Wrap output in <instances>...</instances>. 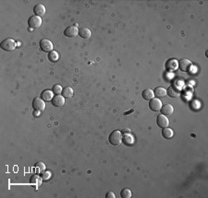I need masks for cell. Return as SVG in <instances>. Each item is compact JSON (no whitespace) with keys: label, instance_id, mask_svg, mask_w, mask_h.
<instances>
[{"label":"cell","instance_id":"obj_1","mask_svg":"<svg viewBox=\"0 0 208 198\" xmlns=\"http://www.w3.org/2000/svg\"><path fill=\"white\" fill-rule=\"evenodd\" d=\"M0 46H1V49H3L4 51L11 52V51H14V50L17 48V43H16L15 40L8 38V39L4 40V41L1 43Z\"/></svg>","mask_w":208,"mask_h":198},{"label":"cell","instance_id":"obj_2","mask_svg":"<svg viewBox=\"0 0 208 198\" xmlns=\"http://www.w3.org/2000/svg\"><path fill=\"white\" fill-rule=\"evenodd\" d=\"M122 141V134L120 131L119 130H115L113 131L110 135H109V142L110 144H112L113 146H118L121 143Z\"/></svg>","mask_w":208,"mask_h":198},{"label":"cell","instance_id":"obj_3","mask_svg":"<svg viewBox=\"0 0 208 198\" xmlns=\"http://www.w3.org/2000/svg\"><path fill=\"white\" fill-rule=\"evenodd\" d=\"M178 67L182 72H189L192 67V63L189 59L182 58L178 62Z\"/></svg>","mask_w":208,"mask_h":198},{"label":"cell","instance_id":"obj_4","mask_svg":"<svg viewBox=\"0 0 208 198\" xmlns=\"http://www.w3.org/2000/svg\"><path fill=\"white\" fill-rule=\"evenodd\" d=\"M39 46H40V49L45 53H50L51 51H53V48H54L53 43L48 39L41 40L40 44H39Z\"/></svg>","mask_w":208,"mask_h":198},{"label":"cell","instance_id":"obj_5","mask_svg":"<svg viewBox=\"0 0 208 198\" xmlns=\"http://www.w3.org/2000/svg\"><path fill=\"white\" fill-rule=\"evenodd\" d=\"M32 108L34 109V111L36 112H43L46 109V103L44 99H39V98H35L32 101Z\"/></svg>","mask_w":208,"mask_h":198},{"label":"cell","instance_id":"obj_6","mask_svg":"<svg viewBox=\"0 0 208 198\" xmlns=\"http://www.w3.org/2000/svg\"><path fill=\"white\" fill-rule=\"evenodd\" d=\"M28 25L31 29H37L42 25V19L38 16H31L28 20Z\"/></svg>","mask_w":208,"mask_h":198},{"label":"cell","instance_id":"obj_7","mask_svg":"<svg viewBox=\"0 0 208 198\" xmlns=\"http://www.w3.org/2000/svg\"><path fill=\"white\" fill-rule=\"evenodd\" d=\"M78 34L79 29L76 26H70L64 31V35L69 38H75Z\"/></svg>","mask_w":208,"mask_h":198},{"label":"cell","instance_id":"obj_8","mask_svg":"<svg viewBox=\"0 0 208 198\" xmlns=\"http://www.w3.org/2000/svg\"><path fill=\"white\" fill-rule=\"evenodd\" d=\"M167 94L171 97V98H178L181 96V90L179 89V87L175 86V85H171L167 90Z\"/></svg>","mask_w":208,"mask_h":198},{"label":"cell","instance_id":"obj_9","mask_svg":"<svg viewBox=\"0 0 208 198\" xmlns=\"http://www.w3.org/2000/svg\"><path fill=\"white\" fill-rule=\"evenodd\" d=\"M156 124L160 128H166L169 124V120H168V118L166 115L158 114V116L156 118Z\"/></svg>","mask_w":208,"mask_h":198},{"label":"cell","instance_id":"obj_10","mask_svg":"<svg viewBox=\"0 0 208 198\" xmlns=\"http://www.w3.org/2000/svg\"><path fill=\"white\" fill-rule=\"evenodd\" d=\"M149 108L153 111V112H158L160 111V109L162 108V102L161 100L158 99H152L149 101Z\"/></svg>","mask_w":208,"mask_h":198},{"label":"cell","instance_id":"obj_11","mask_svg":"<svg viewBox=\"0 0 208 198\" xmlns=\"http://www.w3.org/2000/svg\"><path fill=\"white\" fill-rule=\"evenodd\" d=\"M46 8L43 4H37L33 7V12H34L35 16H38L40 18L46 14Z\"/></svg>","mask_w":208,"mask_h":198},{"label":"cell","instance_id":"obj_12","mask_svg":"<svg viewBox=\"0 0 208 198\" xmlns=\"http://www.w3.org/2000/svg\"><path fill=\"white\" fill-rule=\"evenodd\" d=\"M178 68V61L175 59H169L166 63V69L169 72L175 71Z\"/></svg>","mask_w":208,"mask_h":198},{"label":"cell","instance_id":"obj_13","mask_svg":"<svg viewBox=\"0 0 208 198\" xmlns=\"http://www.w3.org/2000/svg\"><path fill=\"white\" fill-rule=\"evenodd\" d=\"M160 112H161V114H164V115H171L174 112V107L171 105V104H165L164 106H162V108L160 109Z\"/></svg>","mask_w":208,"mask_h":198},{"label":"cell","instance_id":"obj_14","mask_svg":"<svg viewBox=\"0 0 208 198\" xmlns=\"http://www.w3.org/2000/svg\"><path fill=\"white\" fill-rule=\"evenodd\" d=\"M53 106L55 107H62L65 104V99L61 95H56L52 99Z\"/></svg>","mask_w":208,"mask_h":198},{"label":"cell","instance_id":"obj_15","mask_svg":"<svg viewBox=\"0 0 208 198\" xmlns=\"http://www.w3.org/2000/svg\"><path fill=\"white\" fill-rule=\"evenodd\" d=\"M53 94H54V92H53L52 90H44V91L42 92L41 98H42V99H44L45 101H50V100H52L53 98H54Z\"/></svg>","mask_w":208,"mask_h":198},{"label":"cell","instance_id":"obj_16","mask_svg":"<svg viewBox=\"0 0 208 198\" xmlns=\"http://www.w3.org/2000/svg\"><path fill=\"white\" fill-rule=\"evenodd\" d=\"M79 35H80L81 38H83V39H89V38L92 36V32H91V30H90L88 28L83 27V28H81V29L79 30Z\"/></svg>","mask_w":208,"mask_h":198},{"label":"cell","instance_id":"obj_17","mask_svg":"<svg viewBox=\"0 0 208 198\" xmlns=\"http://www.w3.org/2000/svg\"><path fill=\"white\" fill-rule=\"evenodd\" d=\"M142 96H143V98L145 99V100H150V99H154L155 94H154V91H153L152 90L146 89V90H144L143 91Z\"/></svg>","mask_w":208,"mask_h":198},{"label":"cell","instance_id":"obj_18","mask_svg":"<svg viewBox=\"0 0 208 198\" xmlns=\"http://www.w3.org/2000/svg\"><path fill=\"white\" fill-rule=\"evenodd\" d=\"M173 130L171 128H168V127H166V128H163L162 130V136L166 138V139H170L173 137Z\"/></svg>","mask_w":208,"mask_h":198},{"label":"cell","instance_id":"obj_19","mask_svg":"<svg viewBox=\"0 0 208 198\" xmlns=\"http://www.w3.org/2000/svg\"><path fill=\"white\" fill-rule=\"evenodd\" d=\"M154 94L156 95L157 98H163L167 95V90L162 88V87H157L156 90H154Z\"/></svg>","mask_w":208,"mask_h":198},{"label":"cell","instance_id":"obj_20","mask_svg":"<svg viewBox=\"0 0 208 198\" xmlns=\"http://www.w3.org/2000/svg\"><path fill=\"white\" fill-rule=\"evenodd\" d=\"M73 95V90L70 87H66L62 90V96L64 98H71Z\"/></svg>","mask_w":208,"mask_h":198},{"label":"cell","instance_id":"obj_21","mask_svg":"<svg viewBox=\"0 0 208 198\" xmlns=\"http://www.w3.org/2000/svg\"><path fill=\"white\" fill-rule=\"evenodd\" d=\"M30 182L31 183V184H34V185H40L41 183H42V180H41V177L39 176V175H37V174H34V175H32L31 177V179H30Z\"/></svg>","mask_w":208,"mask_h":198},{"label":"cell","instance_id":"obj_22","mask_svg":"<svg viewBox=\"0 0 208 198\" xmlns=\"http://www.w3.org/2000/svg\"><path fill=\"white\" fill-rule=\"evenodd\" d=\"M122 140L126 145H132L134 143V136H132L131 134L124 135V136H122Z\"/></svg>","mask_w":208,"mask_h":198},{"label":"cell","instance_id":"obj_23","mask_svg":"<svg viewBox=\"0 0 208 198\" xmlns=\"http://www.w3.org/2000/svg\"><path fill=\"white\" fill-rule=\"evenodd\" d=\"M58 58H59V55H58L57 52H56V51H51L48 53V59L51 62H56L58 60Z\"/></svg>","mask_w":208,"mask_h":198},{"label":"cell","instance_id":"obj_24","mask_svg":"<svg viewBox=\"0 0 208 198\" xmlns=\"http://www.w3.org/2000/svg\"><path fill=\"white\" fill-rule=\"evenodd\" d=\"M120 196L122 198H130L131 197V191L128 188H124L121 193H120Z\"/></svg>","mask_w":208,"mask_h":198},{"label":"cell","instance_id":"obj_25","mask_svg":"<svg viewBox=\"0 0 208 198\" xmlns=\"http://www.w3.org/2000/svg\"><path fill=\"white\" fill-rule=\"evenodd\" d=\"M35 167L38 169V172L39 173H44L45 170H46V164L42 161H39L35 164Z\"/></svg>","mask_w":208,"mask_h":198},{"label":"cell","instance_id":"obj_26","mask_svg":"<svg viewBox=\"0 0 208 198\" xmlns=\"http://www.w3.org/2000/svg\"><path fill=\"white\" fill-rule=\"evenodd\" d=\"M62 90H63V89H62V87L60 86V85H55L54 87H53V92H54V94H56V95H59L60 93H62Z\"/></svg>","mask_w":208,"mask_h":198},{"label":"cell","instance_id":"obj_27","mask_svg":"<svg viewBox=\"0 0 208 198\" xmlns=\"http://www.w3.org/2000/svg\"><path fill=\"white\" fill-rule=\"evenodd\" d=\"M51 176H52V174L50 172H45L44 173H43V179L45 180V181H48L50 178H51Z\"/></svg>","mask_w":208,"mask_h":198},{"label":"cell","instance_id":"obj_28","mask_svg":"<svg viewBox=\"0 0 208 198\" xmlns=\"http://www.w3.org/2000/svg\"><path fill=\"white\" fill-rule=\"evenodd\" d=\"M116 196L113 192H108L106 195H105V198H115Z\"/></svg>","mask_w":208,"mask_h":198},{"label":"cell","instance_id":"obj_29","mask_svg":"<svg viewBox=\"0 0 208 198\" xmlns=\"http://www.w3.org/2000/svg\"><path fill=\"white\" fill-rule=\"evenodd\" d=\"M130 133H131V131H130V129H129V128H125V129H123L122 132H121L122 136H124V135H128V134H130Z\"/></svg>","mask_w":208,"mask_h":198}]
</instances>
